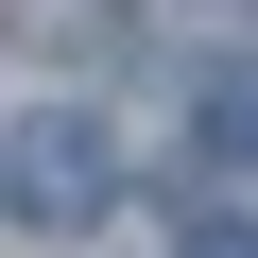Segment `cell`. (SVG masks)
<instances>
[{
  "label": "cell",
  "instance_id": "cell-1",
  "mask_svg": "<svg viewBox=\"0 0 258 258\" xmlns=\"http://www.w3.org/2000/svg\"><path fill=\"white\" fill-rule=\"evenodd\" d=\"M18 207H86V120H52V138H18Z\"/></svg>",
  "mask_w": 258,
  "mask_h": 258
}]
</instances>
